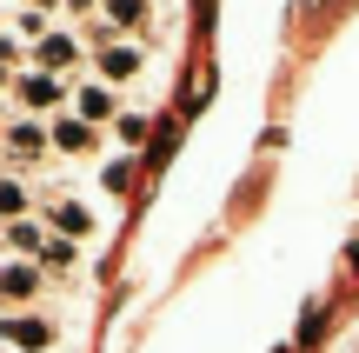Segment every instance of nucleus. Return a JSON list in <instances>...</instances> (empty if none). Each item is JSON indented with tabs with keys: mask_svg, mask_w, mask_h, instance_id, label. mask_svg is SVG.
<instances>
[{
	"mask_svg": "<svg viewBox=\"0 0 359 353\" xmlns=\"http://www.w3.org/2000/svg\"><path fill=\"white\" fill-rule=\"evenodd\" d=\"M80 60H87V47H80V34H67V27H53L47 40L27 47V67H40V74H53V80H74Z\"/></svg>",
	"mask_w": 359,
	"mask_h": 353,
	"instance_id": "5",
	"label": "nucleus"
},
{
	"mask_svg": "<svg viewBox=\"0 0 359 353\" xmlns=\"http://www.w3.org/2000/svg\"><path fill=\"white\" fill-rule=\"evenodd\" d=\"M34 267H40L47 280H53V274L67 280V274L80 267V247H74V240H60V234H47V247H40V260H34Z\"/></svg>",
	"mask_w": 359,
	"mask_h": 353,
	"instance_id": "14",
	"label": "nucleus"
},
{
	"mask_svg": "<svg viewBox=\"0 0 359 353\" xmlns=\"http://www.w3.org/2000/svg\"><path fill=\"white\" fill-rule=\"evenodd\" d=\"M0 247H7L13 260H40V247H47V220H40V213H27V220L0 227Z\"/></svg>",
	"mask_w": 359,
	"mask_h": 353,
	"instance_id": "11",
	"label": "nucleus"
},
{
	"mask_svg": "<svg viewBox=\"0 0 359 353\" xmlns=\"http://www.w3.org/2000/svg\"><path fill=\"white\" fill-rule=\"evenodd\" d=\"M40 220H47V234H60V240H74V247H87L93 234H100V213H93V200H80V194H40Z\"/></svg>",
	"mask_w": 359,
	"mask_h": 353,
	"instance_id": "1",
	"label": "nucleus"
},
{
	"mask_svg": "<svg viewBox=\"0 0 359 353\" xmlns=\"http://www.w3.org/2000/svg\"><path fill=\"white\" fill-rule=\"evenodd\" d=\"M0 154H7V167H13V173L40 167V160L53 154V133H47V120H34V114H13V120H7V133H0Z\"/></svg>",
	"mask_w": 359,
	"mask_h": 353,
	"instance_id": "4",
	"label": "nucleus"
},
{
	"mask_svg": "<svg viewBox=\"0 0 359 353\" xmlns=\"http://www.w3.org/2000/svg\"><path fill=\"white\" fill-rule=\"evenodd\" d=\"M47 133H53V160H87V154H100V127H93V120H80L74 107H67V114H53Z\"/></svg>",
	"mask_w": 359,
	"mask_h": 353,
	"instance_id": "7",
	"label": "nucleus"
},
{
	"mask_svg": "<svg viewBox=\"0 0 359 353\" xmlns=\"http://www.w3.org/2000/svg\"><path fill=\"white\" fill-rule=\"evenodd\" d=\"M40 293H47V274L34 260H0V307L7 314H27Z\"/></svg>",
	"mask_w": 359,
	"mask_h": 353,
	"instance_id": "8",
	"label": "nucleus"
},
{
	"mask_svg": "<svg viewBox=\"0 0 359 353\" xmlns=\"http://www.w3.org/2000/svg\"><path fill=\"white\" fill-rule=\"evenodd\" d=\"M0 7H7V0H0Z\"/></svg>",
	"mask_w": 359,
	"mask_h": 353,
	"instance_id": "21",
	"label": "nucleus"
},
{
	"mask_svg": "<svg viewBox=\"0 0 359 353\" xmlns=\"http://www.w3.org/2000/svg\"><path fill=\"white\" fill-rule=\"evenodd\" d=\"M114 140H120V154H133V147L147 140V114H140V107H120V120H114Z\"/></svg>",
	"mask_w": 359,
	"mask_h": 353,
	"instance_id": "16",
	"label": "nucleus"
},
{
	"mask_svg": "<svg viewBox=\"0 0 359 353\" xmlns=\"http://www.w3.org/2000/svg\"><path fill=\"white\" fill-rule=\"evenodd\" d=\"M7 93L20 100V114H34V120H53V114H67V107H74V80H53V74H40V67L13 74Z\"/></svg>",
	"mask_w": 359,
	"mask_h": 353,
	"instance_id": "2",
	"label": "nucleus"
},
{
	"mask_svg": "<svg viewBox=\"0 0 359 353\" xmlns=\"http://www.w3.org/2000/svg\"><path fill=\"white\" fill-rule=\"evenodd\" d=\"M87 67H93V80H107V87H133V80H140V67H147V47H140V40L107 34V40H93Z\"/></svg>",
	"mask_w": 359,
	"mask_h": 353,
	"instance_id": "3",
	"label": "nucleus"
},
{
	"mask_svg": "<svg viewBox=\"0 0 359 353\" xmlns=\"http://www.w3.org/2000/svg\"><path fill=\"white\" fill-rule=\"evenodd\" d=\"M67 20H100V0H60Z\"/></svg>",
	"mask_w": 359,
	"mask_h": 353,
	"instance_id": "17",
	"label": "nucleus"
},
{
	"mask_svg": "<svg viewBox=\"0 0 359 353\" xmlns=\"http://www.w3.org/2000/svg\"><path fill=\"white\" fill-rule=\"evenodd\" d=\"M74 114L93 120V127H114V120H120V87H107V80H80V87H74Z\"/></svg>",
	"mask_w": 359,
	"mask_h": 353,
	"instance_id": "9",
	"label": "nucleus"
},
{
	"mask_svg": "<svg viewBox=\"0 0 359 353\" xmlns=\"http://www.w3.org/2000/svg\"><path fill=\"white\" fill-rule=\"evenodd\" d=\"M7 87H13V74H7V67H0V93H7Z\"/></svg>",
	"mask_w": 359,
	"mask_h": 353,
	"instance_id": "19",
	"label": "nucleus"
},
{
	"mask_svg": "<svg viewBox=\"0 0 359 353\" xmlns=\"http://www.w3.org/2000/svg\"><path fill=\"white\" fill-rule=\"evenodd\" d=\"M93 180H100V194H127L133 187V154H114V160H100V173H93Z\"/></svg>",
	"mask_w": 359,
	"mask_h": 353,
	"instance_id": "15",
	"label": "nucleus"
},
{
	"mask_svg": "<svg viewBox=\"0 0 359 353\" xmlns=\"http://www.w3.org/2000/svg\"><path fill=\"white\" fill-rule=\"evenodd\" d=\"M0 34H7V7H0Z\"/></svg>",
	"mask_w": 359,
	"mask_h": 353,
	"instance_id": "20",
	"label": "nucleus"
},
{
	"mask_svg": "<svg viewBox=\"0 0 359 353\" xmlns=\"http://www.w3.org/2000/svg\"><path fill=\"white\" fill-rule=\"evenodd\" d=\"M147 13H154V0H100L107 34H120V40H140L147 34Z\"/></svg>",
	"mask_w": 359,
	"mask_h": 353,
	"instance_id": "10",
	"label": "nucleus"
},
{
	"mask_svg": "<svg viewBox=\"0 0 359 353\" xmlns=\"http://www.w3.org/2000/svg\"><path fill=\"white\" fill-rule=\"evenodd\" d=\"M7 120H13V114H7V93H0V133H7Z\"/></svg>",
	"mask_w": 359,
	"mask_h": 353,
	"instance_id": "18",
	"label": "nucleus"
},
{
	"mask_svg": "<svg viewBox=\"0 0 359 353\" xmlns=\"http://www.w3.org/2000/svg\"><path fill=\"white\" fill-rule=\"evenodd\" d=\"M40 207V194H34V187H27L20 180V173H0V227H13V220H27V213H34Z\"/></svg>",
	"mask_w": 359,
	"mask_h": 353,
	"instance_id": "12",
	"label": "nucleus"
},
{
	"mask_svg": "<svg viewBox=\"0 0 359 353\" xmlns=\"http://www.w3.org/2000/svg\"><path fill=\"white\" fill-rule=\"evenodd\" d=\"M53 340H60L53 320L34 314V307H27V314H0V347H7V353H47Z\"/></svg>",
	"mask_w": 359,
	"mask_h": 353,
	"instance_id": "6",
	"label": "nucleus"
},
{
	"mask_svg": "<svg viewBox=\"0 0 359 353\" xmlns=\"http://www.w3.org/2000/svg\"><path fill=\"white\" fill-rule=\"evenodd\" d=\"M7 34L20 40V47H34V40L53 34V13H40V7H13V13H7Z\"/></svg>",
	"mask_w": 359,
	"mask_h": 353,
	"instance_id": "13",
	"label": "nucleus"
}]
</instances>
